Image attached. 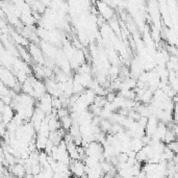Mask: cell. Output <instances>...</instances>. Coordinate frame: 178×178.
<instances>
[{"label": "cell", "mask_w": 178, "mask_h": 178, "mask_svg": "<svg viewBox=\"0 0 178 178\" xmlns=\"http://www.w3.org/2000/svg\"><path fill=\"white\" fill-rule=\"evenodd\" d=\"M69 169L71 175L75 176V178H81L85 175V165L82 160H71Z\"/></svg>", "instance_id": "6da1fadb"}, {"label": "cell", "mask_w": 178, "mask_h": 178, "mask_svg": "<svg viewBox=\"0 0 178 178\" xmlns=\"http://www.w3.org/2000/svg\"><path fill=\"white\" fill-rule=\"evenodd\" d=\"M11 172L19 178H24L26 175V170H25L24 166L20 165V163H15V165L11 166Z\"/></svg>", "instance_id": "7a4b0ae2"}, {"label": "cell", "mask_w": 178, "mask_h": 178, "mask_svg": "<svg viewBox=\"0 0 178 178\" xmlns=\"http://www.w3.org/2000/svg\"><path fill=\"white\" fill-rule=\"evenodd\" d=\"M29 49H30L29 52H30V54H31V56H33L37 62H39V63H44V59H43L41 50H40L39 48H37L36 45H30Z\"/></svg>", "instance_id": "3957f363"}, {"label": "cell", "mask_w": 178, "mask_h": 178, "mask_svg": "<svg viewBox=\"0 0 178 178\" xmlns=\"http://www.w3.org/2000/svg\"><path fill=\"white\" fill-rule=\"evenodd\" d=\"M166 147H167L169 150H171L172 152H174L175 154L177 153V150H178V145H177V142L175 141V142H172L170 144H167L166 145Z\"/></svg>", "instance_id": "277c9868"}]
</instances>
